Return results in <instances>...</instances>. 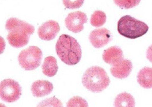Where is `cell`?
I'll use <instances>...</instances> for the list:
<instances>
[{"label": "cell", "mask_w": 152, "mask_h": 107, "mask_svg": "<svg viewBox=\"0 0 152 107\" xmlns=\"http://www.w3.org/2000/svg\"><path fill=\"white\" fill-rule=\"evenodd\" d=\"M42 68V73L46 76H54L56 74L58 70L57 60L54 57H47L44 59Z\"/></svg>", "instance_id": "obj_14"}, {"label": "cell", "mask_w": 152, "mask_h": 107, "mask_svg": "<svg viewBox=\"0 0 152 107\" xmlns=\"http://www.w3.org/2000/svg\"><path fill=\"white\" fill-rule=\"evenodd\" d=\"M149 29L146 23L130 15L121 17L118 22V32L127 38H138L145 35Z\"/></svg>", "instance_id": "obj_4"}, {"label": "cell", "mask_w": 152, "mask_h": 107, "mask_svg": "<svg viewBox=\"0 0 152 107\" xmlns=\"http://www.w3.org/2000/svg\"><path fill=\"white\" fill-rule=\"evenodd\" d=\"M133 69V65L130 60L124 59L117 65L110 69L111 74L116 78L124 79L130 75Z\"/></svg>", "instance_id": "obj_11"}, {"label": "cell", "mask_w": 152, "mask_h": 107, "mask_svg": "<svg viewBox=\"0 0 152 107\" xmlns=\"http://www.w3.org/2000/svg\"><path fill=\"white\" fill-rule=\"evenodd\" d=\"M88 20L87 16L84 12L80 11L72 12L65 19V24L69 31L78 33L83 30L84 24Z\"/></svg>", "instance_id": "obj_7"}, {"label": "cell", "mask_w": 152, "mask_h": 107, "mask_svg": "<svg viewBox=\"0 0 152 107\" xmlns=\"http://www.w3.org/2000/svg\"><path fill=\"white\" fill-rule=\"evenodd\" d=\"M135 105V102L133 96L125 92L117 95L115 99L114 106L116 107H134Z\"/></svg>", "instance_id": "obj_15"}, {"label": "cell", "mask_w": 152, "mask_h": 107, "mask_svg": "<svg viewBox=\"0 0 152 107\" xmlns=\"http://www.w3.org/2000/svg\"><path fill=\"white\" fill-rule=\"evenodd\" d=\"M82 82L88 90L99 93L108 86L110 80L103 68L94 66L87 70L82 78Z\"/></svg>", "instance_id": "obj_3"}, {"label": "cell", "mask_w": 152, "mask_h": 107, "mask_svg": "<svg viewBox=\"0 0 152 107\" xmlns=\"http://www.w3.org/2000/svg\"><path fill=\"white\" fill-rule=\"evenodd\" d=\"M56 50L60 59L69 66L76 65L81 60V46L71 36L65 34L60 36L56 43Z\"/></svg>", "instance_id": "obj_2"}, {"label": "cell", "mask_w": 152, "mask_h": 107, "mask_svg": "<svg viewBox=\"0 0 152 107\" xmlns=\"http://www.w3.org/2000/svg\"><path fill=\"white\" fill-rule=\"evenodd\" d=\"M42 58V51L38 47L30 46L20 53L18 59L22 68L30 71L35 70L40 66Z\"/></svg>", "instance_id": "obj_5"}, {"label": "cell", "mask_w": 152, "mask_h": 107, "mask_svg": "<svg viewBox=\"0 0 152 107\" xmlns=\"http://www.w3.org/2000/svg\"><path fill=\"white\" fill-rule=\"evenodd\" d=\"M5 28L8 32V43L15 48L26 46L29 43L30 36L35 31L34 27L31 24L15 18L7 20Z\"/></svg>", "instance_id": "obj_1"}, {"label": "cell", "mask_w": 152, "mask_h": 107, "mask_svg": "<svg viewBox=\"0 0 152 107\" xmlns=\"http://www.w3.org/2000/svg\"><path fill=\"white\" fill-rule=\"evenodd\" d=\"M105 13L101 10H96L91 15L90 23L96 27H99L105 24L106 21Z\"/></svg>", "instance_id": "obj_16"}, {"label": "cell", "mask_w": 152, "mask_h": 107, "mask_svg": "<svg viewBox=\"0 0 152 107\" xmlns=\"http://www.w3.org/2000/svg\"><path fill=\"white\" fill-rule=\"evenodd\" d=\"M67 107H88V102L85 99L79 96H75L71 98L67 103Z\"/></svg>", "instance_id": "obj_18"}, {"label": "cell", "mask_w": 152, "mask_h": 107, "mask_svg": "<svg viewBox=\"0 0 152 107\" xmlns=\"http://www.w3.org/2000/svg\"><path fill=\"white\" fill-rule=\"evenodd\" d=\"M21 87L14 79L3 80L0 85V96L4 102L11 103L18 101L21 95Z\"/></svg>", "instance_id": "obj_6"}, {"label": "cell", "mask_w": 152, "mask_h": 107, "mask_svg": "<svg viewBox=\"0 0 152 107\" xmlns=\"http://www.w3.org/2000/svg\"><path fill=\"white\" fill-rule=\"evenodd\" d=\"M60 30V26L58 22L50 20L39 26L38 30V34L42 40L50 41L56 37Z\"/></svg>", "instance_id": "obj_9"}, {"label": "cell", "mask_w": 152, "mask_h": 107, "mask_svg": "<svg viewBox=\"0 0 152 107\" xmlns=\"http://www.w3.org/2000/svg\"><path fill=\"white\" fill-rule=\"evenodd\" d=\"M137 81L144 89H151L152 87V69L145 67L141 69L137 75Z\"/></svg>", "instance_id": "obj_13"}, {"label": "cell", "mask_w": 152, "mask_h": 107, "mask_svg": "<svg viewBox=\"0 0 152 107\" xmlns=\"http://www.w3.org/2000/svg\"><path fill=\"white\" fill-rule=\"evenodd\" d=\"M63 4L67 8L70 9H77L83 6L84 0H64L63 1Z\"/></svg>", "instance_id": "obj_20"}, {"label": "cell", "mask_w": 152, "mask_h": 107, "mask_svg": "<svg viewBox=\"0 0 152 107\" xmlns=\"http://www.w3.org/2000/svg\"><path fill=\"white\" fill-rule=\"evenodd\" d=\"M103 59L106 63L112 66L118 64L124 59V54L120 47L113 46L104 51Z\"/></svg>", "instance_id": "obj_10"}, {"label": "cell", "mask_w": 152, "mask_h": 107, "mask_svg": "<svg viewBox=\"0 0 152 107\" xmlns=\"http://www.w3.org/2000/svg\"><path fill=\"white\" fill-rule=\"evenodd\" d=\"M63 103L56 97L47 98L40 102L38 105V107H62Z\"/></svg>", "instance_id": "obj_19"}, {"label": "cell", "mask_w": 152, "mask_h": 107, "mask_svg": "<svg viewBox=\"0 0 152 107\" xmlns=\"http://www.w3.org/2000/svg\"><path fill=\"white\" fill-rule=\"evenodd\" d=\"M53 89V84L47 80H37L31 86V91L34 96L42 97L49 95Z\"/></svg>", "instance_id": "obj_12"}, {"label": "cell", "mask_w": 152, "mask_h": 107, "mask_svg": "<svg viewBox=\"0 0 152 107\" xmlns=\"http://www.w3.org/2000/svg\"><path fill=\"white\" fill-rule=\"evenodd\" d=\"M89 39L94 47L100 48L108 44L113 40V36L106 28H99L91 32Z\"/></svg>", "instance_id": "obj_8"}, {"label": "cell", "mask_w": 152, "mask_h": 107, "mask_svg": "<svg viewBox=\"0 0 152 107\" xmlns=\"http://www.w3.org/2000/svg\"><path fill=\"white\" fill-rule=\"evenodd\" d=\"M116 5L123 9H129L137 6L140 3V0H114Z\"/></svg>", "instance_id": "obj_17"}]
</instances>
